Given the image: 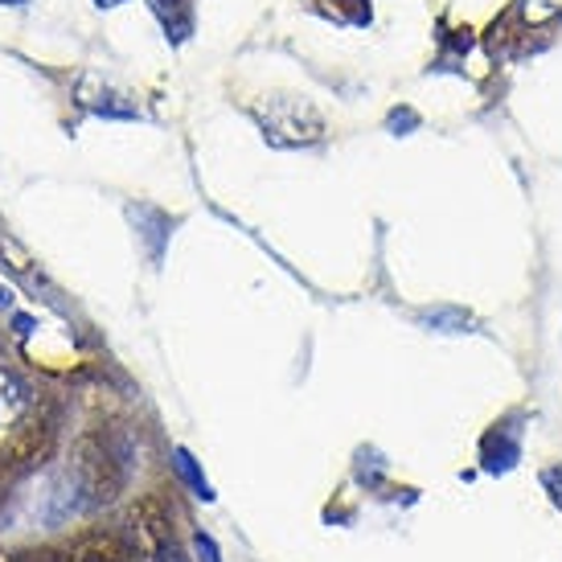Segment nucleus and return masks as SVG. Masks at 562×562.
<instances>
[{
	"label": "nucleus",
	"instance_id": "9",
	"mask_svg": "<svg viewBox=\"0 0 562 562\" xmlns=\"http://www.w3.org/2000/svg\"><path fill=\"white\" fill-rule=\"evenodd\" d=\"M177 472L186 476V484L193 488V497H202V501L214 497V493H210V484H205V476L198 472V464H193V456H189L186 448H177Z\"/></svg>",
	"mask_w": 562,
	"mask_h": 562
},
{
	"label": "nucleus",
	"instance_id": "13",
	"mask_svg": "<svg viewBox=\"0 0 562 562\" xmlns=\"http://www.w3.org/2000/svg\"><path fill=\"white\" fill-rule=\"evenodd\" d=\"M153 562H189L186 554H181V547L177 542H165V547H157V559Z\"/></svg>",
	"mask_w": 562,
	"mask_h": 562
},
{
	"label": "nucleus",
	"instance_id": "10",
	"mask_svg": "<svg viewBox=\"0 0 562 562\" xmlns=\"http://www.w3.org/2000/svg\"><path fill=\"white\" fill-rule=\"evenodd\" d=\"M9 562H70V559H63L58 550H21V554H13Z\"/></svg>",
	"mask_w": 562,
	"mask_h": 562
},
{
	"label": "nucleus",
	"instance_id": "12",
	"mask_svg": "<svg viewBox=\"0 0 562 562\" xmlns=\"http://www.w3.org/2000/svg\"><path fill=\"white\" fill-rule=\"evenodd\" d=\"M198 554H202V562H222V554L210 533H198Z\"/></svg>",
	"mask_w": 562,
	"mask_h": 562
},
{
	"label": "nucleus",
	"instance_id": "15",
	"mask_svg": "<svg viewBox=\"0 0 562 562\" xmlns=\"http://www.w3.org/2000/svg\"><path fill=\"white\" fill-rule=\"evenodd\" d=\"M99 4H120V0H99Z\"/></svg>",
	"mask_w": 562,
	"mask_h": 562
},
{
	"label": "nucleus",
	"instance_id": "3",
	"mask_svg": "<svg viewBox=\"0 0 562 562\" xmlns=\"http://www.w3.org/2000/svg\"><path fill=\"white\" fill-rule=\"evenodd\" d=\"M259 124L276 144H308L321 136V115L300 99H271L259 108Z\"/></svg>",
	"mask_w": 562,
	"mask_h": 562
},
{
	"label": "nucleus",
	"instance_id": "6",
	"mask_svg": "<svg viewBox=\"0 0 562 562\" xmlns=\"http://www.w3.org/2000/svg\"><path fill=\"white\" fill-rule=\"evenodd\" d=\"M70 562H136V550L127 547L124 538H115V533H87L79 538L70 554Z\"/></svg>",
	"mask_w": 562,
	"mask_h": 562
},
{
	"label": "nucleus",
	"instance_id": "14",
	"mask_svg": "<svg viewBox=\"0 0 562 562\" xmlns=\"http://www.w3.org/2000/svg\"><path fill=\"white\" fill-rule=\"evenodd\" d=\"M9 304H13V296H9L4 288H0V308H9Z\"/></svg>",
	"mask_w": 562,
	"mask_h": 562
},
{
	"label": "nucleus",
	"instance_id": "7",
	"mask_svg": "<svg viewBox=\"0 0 562 562\" xmlns=\"http://www.w3.org/2000/svg\"><path fill=\"white\" fill-rule=\"evenodd\" d=\"M25 411H30V386L0 366V427H13Z\"/></svg>",
	"mask_w": 562,
	"mask_h": 562
},
{
	"label": "nucleus",
	"instance_id": "2",
	"mask_svg": "<svg viewBox=\"0 0 562 562\" xmlns=\"http://www.w3.org/2000/svg\"><path fill=\"white\" fill-rule=\"evenodd\" d=\"M54 448H58V419H54V411H37L0 443V476L13 481V476L42 469L54 456Z\"/></svg>",
	"mask_w": 562,
	"mask_h": 562
},
{
	"label": "nucleus",
	"instance_id": "4",
	"mask_svg": "<svg viewBox=\"0 0 562 562\" xmlns=\"http://www.w3.org/2000/svg\"><path fill=\"white\" fill-rule=\"evenodd\" d=\"M132 526H136V533L144 538V547L148 550L172 542V509L165 505V497H157V493H148V497L136 501Z\"/></svg>",
	"mask_w": 562,
	"mask_h": 562
},
{
	"label": "nucleus",
	"instance_id": "1",
	"mask_svg": "<svg viewBox=\"0 0 562 562\" xmlns=\"http://www.w3.org/2000/svg\"><path fill=\"white\" fill-rule=\"evenodd\" d=\"M70 481L79 488V497L87 505H111V501L124 493L127 484V464H124V448L108 436H82L75 448H70Z\"/></svg>",
	"mask_w": 562,
	"mask_h": 562
},
{
	"label": "nucleus",
	"instance_id": "8",
	"mask_svg": "<svg viewBox=\"0 0 562 562\" xmlns=\"http://www.w3.org/2000/svg\"><path fill=\"white\" fill-rule=\"evenodd\" d=\"M514 13L526 30H547V25L562 21V0H517Z\"/></svg>",
	"mask_w": 562,
	"mask_h": 562
},
{
	"label": "nucleus",
	"instance_id": "11",
	"mask_svg": "<svg viewBox=\"0 0 562 562\" xmlns=\"http://www.w3.org/2000/svg\"><path fill=\"white\" fill-rule=\"evenodd\" d=\"M542 484L550 488V501H554V505L562 509V469H547V472H542Z\"/></svg>",
	"mask_w": 562,
	"mask_h": 562
},
{
	"label": "nucleus",
	"instance_id": "5",
	"mask_svg": "<svg viewBox=\"0 0 562 562\" xmlns=\"http://www.w3.org/2000/svg\"><path fill=\"white\" fill-rule=\"evenodd\" d=\"M517 460H521V427H514V419L493 423V431L481 443L484 472H509Z\"/></svg>",
	"mask_w": 562,
	"mask_h": 562
}]
</instances>
